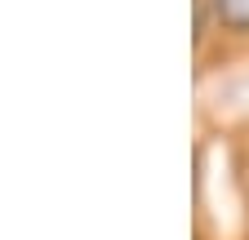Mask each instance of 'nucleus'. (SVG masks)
Segmentation results:
<instances>
[{"instance_id": "obj_1", "label": "nucleus", "mask_w": 249, "mask_h": 240, "mask_svg": "<svg viewBox=\"0 0 249 240\" xmlns=\"http://www.w3.org/2000/svg\"><path fill=\"white\" fill-rule=\"evenodd\" d=\"M209 5L227 32H249V0H209Z\"/></svg>"}]
</instances>
